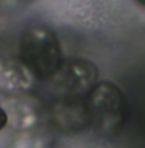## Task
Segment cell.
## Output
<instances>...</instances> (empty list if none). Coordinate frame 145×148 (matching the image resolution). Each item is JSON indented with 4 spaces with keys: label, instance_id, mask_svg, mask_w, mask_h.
<instances>
[{
    "label": "cell",
    "instance_id": "1",
    "mask_svg": "<svg viewBox=\"0 0 145 148\" xmlns=\"http://www.w3.org/2000/svg\"><path fill=\"white\" fill-rule=\"evenodd\" d=\"M19 48L23 65L39 80H49L63 62L57 36L42 22H32L25 26Z\"/></svg>",
    "mask_w": 145,
    "mask_h": 148
},
{
    "label": "cell",
    "instance_id": "4",
    "mask_svg": "<svg viewBox=\"0 0 145 148\" xmlns=\"http://www.w3.org/2000/svg\"><path fill=\"white\" fill-rule=\"evenodd\" d=\"M34 76L25 65L0 60V90L8 92H25L32 86Z\"/></svg>",
    "mask_w": 145,
    "mask_h": 148
},
{
    "label": "cell",
    "instance_id": "5",
    "mask_svg": "<svg viewBox=\"0 0 145 148\" xmlns=\"http://www.w3.org/2000/svg\"><path fill=\"white\" fill-rule=\"evenodd\" d=\"M6 122H8V114H6V111L0 106V131L6 127Z\"/></svg>",
    "mask_w": 145,
    "mask_h": 148
},
{
    "label": "cell",
    "instance_id": "6",
    "mask_svg": "<svg viewBox=\"0 0 145 148\" xmlns=\"http://www.w3.org/2000/svg\"><path fill=\"white\" fill-rule=\"evenodd\" d=\"M136 2H137L139 5H142V6H145V0H136Z\"/></svg>",
    "mask_w": 145,
    "mask_h": 148
},
{
    "label": "cell",
    "instance_id": "3",
    "mask_svg": "<svg viewBox=\"0 0 145 148\" xmlns=\"http://www.w3.org/2000/svg\"><path fill=\"white\" fill-rule=\"evenodd\" d=\"M85 110L94 122L104 127H111L122 119L124 94L114 83H96L87 96Z\"/></svg>",
    "mask_w": 145,
    "mask_h": 148
},
{
    "label": "cell",
    "instance_id": "2",
    "mask_svg": "<svg viewBox=\"0 0 145 148\" xmlns=\"http://www.w3.org/2000/svg\"><path fill=\"white\" fill-rule=\"evenodd\" d=\"M97 68L88 60H67L62 62L57 73L49 79L51 86L62 99H79L88 96L97 80Z\"/></svg>",
    "mask_w": 145,
    "mask_h": 148
}]
</instances>
